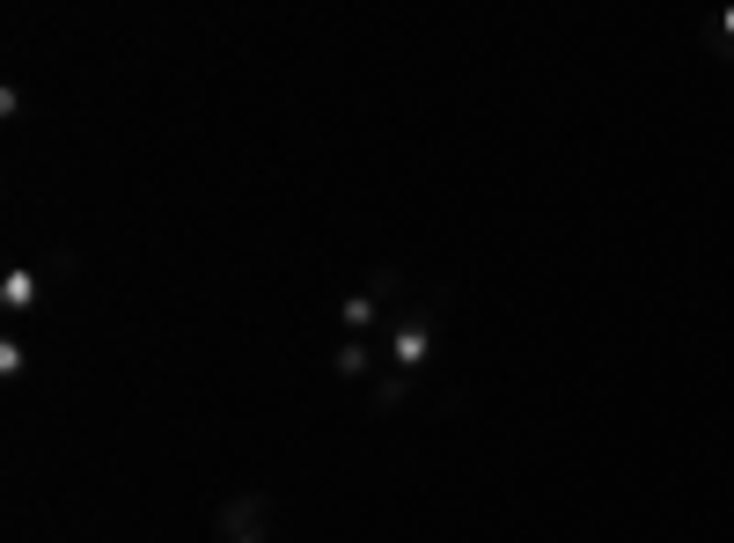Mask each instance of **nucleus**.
Wrapping results in <instances>:
<instances>
[{
    "instance_id": "2",
    "label": "nucleus",
    "mask_w": 734,
    "mask_h": 543,
    "mask_svg": "<svg viewBox=\"0 0 734 543\" xmlns=\"http://www.w3.org/2000/svg\"><path fill=\"white\" fill-rule=\"evenodd\" d=\"M265 521H272V507L257 493L228 499V507H220V543H265Z\"/></svg>"
},
{
    "instance_id": "5",
    "label": "nucleus",
    "mask_w": 734,
    "mask_h": 543,
    "mask_svg": "<svg viewBox=\"0 0 734 543\" xmlns=\"http://www.w3.org/2000/svg\"><path fill=\"white\" fill-rule=\"evenodd\" d=\"M397 396H404V374H382V382H375V412H397Z\"/></svg>"
},
{
    "instance_id": "6",
    "label": "nucleus",
    "mask_w": 734,
    "mask_h": 543,
    "mask_svg": "<svg viewBox=\"0 0 734 543\" xmlns=\"http://www.w3.org/2000/svg\"><path fill=\"white\" fill-rule=\"evenodd\" d=\"M23 360H30V353L15 346V338H0V374H23Z\"/></svg>"
},
{
    "instance_id": "4",
    "label": "nucleus",
    "mask_w": 734,
    "mask_h": 543,
    "mask_svg": "<svg viewBox=\"0 0 734 543\" xmlns=\"http://www.w3.org/2000/svg\"><path fill=\"white\" fill-rule=\"evenodd\" d=\"M331 368H339V374H367V368H375V346H367V338H345V346L331 353Z\"/></svg>"
},
{
    "instance_id": "1",
    "label": "nucleus",
    "mask_w": 734,
    "mask_h": 543,
    "mask_svg": "<svg viewBox=\"0 0 734 543\" xmlns=\"http://www.w3.org/2000/svg\"><path fill=\"white\" fill-rule=\"evenodd\" d=\"M397 374H412L434 360V316L426 309H404V316H390V353H382Z\"/></svg>"
},
{
    "instance_id": "7",
    "label": "nucleus",
    "mask_w": 734,
    "mask_h": 543,
    "mask_svg": "<svg viewBox=\"0 0 734 543\" xmlns=\"http://www.w3.org/2000/svg\"><path fill=\"white\" fill-rule=\"evenodd\" d=\"M720 30H727V37H734V8H727V23H720Z\"/></svg>"
},
{
    "instance_id": "3",
    "label": "nucleus",
    "mask_w": 734,
    "mask_h": 543,
    "mask_svg": "<svg viewBox=\"0 0 734 543\" xmlns=\"http://www.w3.org/2000/svg\"><path fill=\"white\" fill-rule=\"evenodd\" d=\"M0 301H8V309H30V301H37V265L8 272V279H0Z\"/></svg>"
}]
</instances>
